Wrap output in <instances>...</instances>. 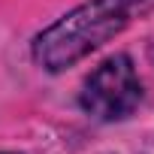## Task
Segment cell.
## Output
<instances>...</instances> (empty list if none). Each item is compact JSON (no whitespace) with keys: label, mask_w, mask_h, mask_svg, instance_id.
<instances>
[{"label":"cell","mask_w":154,"mask_h":154,"mask_svg":"<svg viewBox=\"0 0 154 154\" xmlns=\"http://www.w3.org/2000/svg\"><path fill=\"white\" fill-rule=\"evenodd\" d=\"M151 9L154 0H85L33 39V60L45 72H60L106 45L133 18Z\"/></svg>","instance_id":"cell-1"},{"label":"cell","mask_w":154,"mask_h":154,"mask_svg":"<svg viewBox=\"0 0 154 154\" xmlns=\"http://www.w3.org/2000/svg\"><path fill=\"white\" fill-rule=\"evenodd\" d=\"M142 100V82L130 54L106 57L82 85L79 103L97 121H121L136 112Z\"/></svg>","instance_id":"cell-2"}]
</instances>
